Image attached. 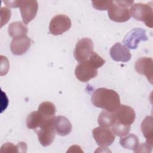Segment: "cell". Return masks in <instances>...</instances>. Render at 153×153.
I'll use <instances>...</instances> for the list:
<instances>
[{"mask_svg":"<svg viewBox=\"0 0 153 153\" xmlns=\"http://www.w3.org/2000/svg\"><path fill=\"white\" fill-rule=\"evenodd\" d=\"M94 106L106 111L114 112L121 105L119 94L114 90L106 88L96 89L91 96Z\"/></svg>","mask_w":153,"mask_h":153,"instance_id":"obj_1","label":"cell"},{"mask_svg":"<svg viewBox=\"0 0 153 153\" xmlns=\"http://www.w3.org/2000/svg\"><path fill=\"white\" fill-rule=\"evenodd\" d=\"M130 14L136 20L143 22L146 26L152 27L153 11L150 4L134 3L130 8Z\"/></svg>","mask_w":153,"mask_h":153,"instance_id":"obj_2","label":"cell"},{"mask_svg":"<svg viewBox=\"0 0 153 153\" xmlns=\"http://www.w3.org/2000/svg\"><path fill=\"white\" fill-rule=\"evenodd\" d=\"M55 118L56 117L49 119L42 126L35 130L38 135L39 143L43 146H47L51 145L55 138Z\"/></svg>","mask_w":153,"mask_h":153,"instance_id":"obj_3","label":"cell"},{"mask_svg":"<svg viewBox=\"0 0 153 153\" xmlns=\"http://www.w3.org/2000/svg\"><path fill=\"white\" fill-rule=\"evenodd\" d=\"M93 52V41L88 38L79 39L75 45L74 56L79 63L87 60Z\"/></svg>","mask_w":153,"mask_h":153,"instance_id":"obj_4","label":"cell"},{"mask_svg":"<svg viewBox=\"0 0 153 153\" xmlns=\"http://www.w3.org/2000/svg\"><path fill=\"white\" fill-rule=\"evenodd\" d=\"M97 69L88 60L79 63L75 68L76 78L82 82L88 81L97 75Z\"/></svg>","mask_w":153,"mask_h":153,"instance_id":"obj_5","label":"cell"},{"mask_svg":"<svg viewBox=\"0 0 153 153\" xmlns=\"http://www.w3.org/2000/svg\"><path fill=\"white\" fill-rule=\"evenodd\" d=\"M71 27L69 17L65 14H58L53 17L50 23L49 31L53 35H62Z\"/></svg>","mask_w":153,"mask_h":153,"instance_id":"obj_6","label":"cell"},{"mask_svg":"<svg viewBox=\"0 0 153 153\" xmlns=\"http://www.w3.org/2000/svg\"><path fill=\"white\" fill-rule=\"evenodd\" d=\"M92 134L97 145L100 147H106L111 145L115 139L112 131L106 127H96L93 130Z\"/></svg>","mask_w":153,"mask_h":153,"instance_id":"obj_7","label":"cell"},{"mask_svg":"<svg viewBox=\"0 0 153 153\" xmlns=\"http://www.w3.org/2000/svg\"><path fill=\"white\" fill-rule=\"evenodd\" d=\"M148 36L145 30L142 28H134L131 30L124 38L123 44L130 49H136L138 44L141 41H147Z\"/></svg>","mask_w":153,"mask_h":153,"instance_id":"obj_8","label":"cell"},{"mask_svg":"<svg viewBox=\"0 0 153 153\" xmlns=\"http://www.w3.org/2000/svg\"><path fill=\"white\" fill-rule=\"evenodd\" d=\"M20 11L23 23L28 24L36 17L38 4L35 0H24L21 1Z\"/></svg>","mask_w":153,"mask_h":153,"instance_id":"obj_9","label":"cell"},{"mask_svg":"<svg viewBox=\"0 0 153 153\" xmlns=\"http://www.w3.org/2000/svg\"><path fill=\"white\" fill-rule=\"evenodd\" d=\"M109 18L115 22H126L130 20L131 16L128 8L121 6L115 1L108 10Z\"/></svg>","mask_w":153,"mask_h":153,"instance_id":"obj_10","label":"cell"},{"mask_svg":"<svg viewBox=\"0 0 153 153\" xmlns=\"http://www.w3.org/2000/svg\"><path fill=\"white\" fill-rule=\"evenodd\" d=\"M117 122L125 126H130L134 121L136 114L134 109L127 105H121L114 112Z\"/></svg>","mask_w":153,"mask_h":153,"instance_id":"obj_11","label":"cell"},{"mask_svg":"<svg viewBox=\"0 0 153 153\" xmlns=\"http://www.w3.org/2000/svg\"><path fill=\"white\" fill-rule=\"evenodd\" d=\"M32 41L26 35L13 39L10 44V49L14 55L20 56L25 54L30 48Z\"/></svg>","mask_w":153,"mask_h":153,"instance_id":"obj_12","label":"cell"},{"mask_svg":"<svg viewBox=\"0 0 153 153\" xmlns=\"http://www.w3.org/2000/svg\"><path fill=\"white\" fill-rule=\"evenodd\" d=\"M152 59L151 57H140L135 63L136 71L140 74L145 75L151 84H152Z\"/></svg>","mask_w":153,"mask_h":153,"instance_id":"obj_13","label":"cell"},{"mask_svg":"<svg viewBox=\"0 0 153 153\" xmlns=\"http://www.w3.org/2000/svg\"><path fill=\"white\" fill-rule=\"evenodd\" d=\"M111 58L116 62H127L131 58L130 50L121 43H115L110 49Z\"/></svg>","mask_w":153,"mask_h":153,"instance_id":"obj_14","label":"cell"},{"mask_svg":"<svg viewBox=\"0 0 153 153\" xmlns=\"http://www.w3.org/2000/svg\"><path fill=\"white\" fill-rule=\"evenodd\" d=\"M54 117H47L40 113L39 111H33L27 117L26 123L29 129L36 130L42 126L49 119Z\"/></svg>","mask_w":153,"mask_h":153,"instance_id":"obj_15","label":"cell"},{"mask_svg":"<svg viewBox=\"0 0 153 153\" xmlns=\"http://www.w3.org/2000/svg\"><path fill=\"white\" fill-rule=\"evenodd\" d=\"M54 127L57 134L62 136L68 135L72 128L69 120L64 116H57L56 117Z\"/></svg>","mask_w":153,"mask_h":153,"instance_id":"obj_16","label":"cell"},{"mask_svg":"<svg viewBox=\"0 0 153 153\" xmlns=\"http://www.w3.org/2000/svg\"><path fill=\"white\" fill-rule=\"evenodd\" d=\"M141 131L146 138V143L152 146L153 138V118L152 116H148L143 120L141 126Z\"/></svg>","mask_w":153,"mask_h":153,"instance_id":"obj_17","label":"cell"},{"mask_svg":"<svg viewBox=\"0 0 153 153\" xmlns=\"http://www.w3.org/2000/svg\"><path fill=\"white\" fill-rule=\"evenodd\" d=\"M8 32L9 35L14 38L26 35L28 30L26 25L22 22H14L9 25Z\"/></svg>","mask_w":153,"mask_h":153,"instance_id":"obj_18","label":"cell"},{"mask_svg":"<svg viewBox=\"0 0 153 153\" xmlns=\"http://www.w3.org/2000/svg\"><path fill=\"white\" fill-rule=\"evenodd\" d=\"M117 122V119L114 112L108 111H102L98 117V123L100 127H111L113 126Z\"/></svg>","mask_w":153,"mask_h":153,"instance_id":"obj_19","label":"cell"},{"mask_svg":"<svg viewBox=\"0 0 153 153\" xmlns=\"http://www.w3.org/2000/svg\"><path fill=\"white\" fill-rule=\"evenodd\" d=\"M120 143L124 148L134 151L139 145V140L136 135L130 133L121 137Z\"/></svg>","mask_w":153,"mask_h":153,"instance_id":"obj_20","label":"cell"},{"mask_svg":"<svg viewBox=\"0 0 153 153\" xmlns=\"http://www.w3.org/2000/svg\"><path fill=\"white\" fill-rule=\"evenodd\" d=\"M27 145L25 142H20L17 145H13L12 143L7 142L2 145L1 148V152H26Z\"/></svg>","mask_w":153,"mask_h":153,"instance_id":"obj_21","label":"cell"},{"mask_svg":"<svg viewBox=\"0 0 153 153\" xmlns=\"http://www.w3.org/2000/svg\"><path fill=\"white\" fill-rule=\"evenodd\" d=\"M38 111L45 116L51 117L55 116L56 109L54 103L50 102H44L39 105Z\"/></svg>","mask_w":153,"mask_h":153,"instance_id":"obj_22","label":"cell"},{"mask_svg":"<svg viewBox=\"0 0 153 153\" xmlns=\"http://www.w3.org/2000/svg\"><path fill=\"white\" fill-rule=\"evenodd\" d=\"M114 134L119 137L125 136L128 134L130 131V126H125L118 122L112 126V130Z\"/></svg>","mask_w":153,"mask_h":153,"instance_id":"obj_23","label":"cell"},{"mask_svg":"<svg viewBox=\"0 0 153 153\" xmlns=\"http://www.w3.org/2000/svg\"><path fill=\"white\" fill-rule=\"evenodd\" d=\"M113 1H92V5L94 8L98 10H108L112 4Z\"/></svg>","mask_w":153,"mask_h":153,"instance_id":"obj_24","label":"cell"},{"mask_svg":"<svg viewBox=\"0 0 153 153\" xmlns=\"http://www.w3.org/2000/svg\"><path fill=\"white\" fill-rule=\"evenodd\" d=\"M87 60L90 62L97 69L102 67L105 63V60L103 59L98 54L94 51L91 53Z\"/></svg>","mask_w":153,"mask_h":153,"instance_id":"obj_25","label":"cell"},{"mask_svg":"<svg viewBox=\"0 0 153 153\" xmlns=\"http://www.w3.org/2000/svg\"><path fill=\"white\" fill-rule=\"evenodd\" d=\"M11 16V12L10 9L7 7H1V27L5 25L10 20Z\"/></svg>","mask_w":153,"mask_h":153,"instance_id":"obj_26","label":"cell"},{"mask_svg":"<svg viewBox=\"0 0 153 153\" xmlns=\"http://www.w3.org/2000/svg\"><path fill=\"white\" fill-rule=\"evenodd\" d=\"M152 146L147 143H142L139 145L137 148L134 151V152H151Z\"/></svg>","mask_w":153,"mask_h":153,"instance_id":"obj_27","label":"cell"},{"mask_svg":"<svg viewBox=\"0 0 153 153\" xmlns=\"http://www.w3.org/2000/svg\"><path fill=\"white\" fill-rule=\"evenodd\" d=\"M21 1H4V2L8 7L12 8H17L20 7Z\"/></svg>","mask_w":153,"mask_h":153,"instance_id":"obj_28","label":"cell"},{"mask_svg":"<svg viewBox=\"0 0 153 153\" xmlns=\"http://www.w3.org/2000/svg\"><path fill=\"white\" fill-rule=\"evenodd\" d=\"M115 2L125 7H128L134 4L133 1H115Z\"/></svg>","mask_w":153,"mask_h":153,"instance_id":"obj_29","label":"cell"}]
</instances>
